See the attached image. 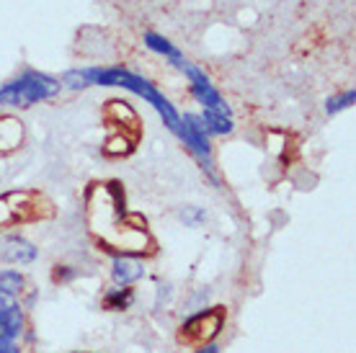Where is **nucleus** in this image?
Listing matches in <instances>:
<instances>
[{
    "mask_svg": "<svg viewBox=\"0 0 356 353\" xmlns=\"http://www.w3.org/2000/svg\"><path fill=\"white\" fill-rule=\"evenodd\" d=\"M83 75L88 80V85H116V88H124L129 93H134V96L145 98L163 116V124L168 126L170 132H181V116L176 114V108L170 106L168 98L158 93L155 85L147 83L145 78H140V75H134L129 70H122V67H88V70H83Z\"/></svg>",
    "mask_w": 356,
    "mask_h": 353,
    "instance_id": "obj_1",
    "label": "nucleus"
},
{
    "mask_svg": "<svg viewBox=\"0 0 356 353\" xmlns=\"http://www.w3.org/2000/svg\"><path fill=\"white\" fill-rule=\"evenodd\" d=\"M63 90V83L47 72L39 70H26L21 72L16 80L6 83L0 88V106H16V108H29L34 104L49 101Z\"/></svg>",
    "mask_w": 356,
    "mask_h": 353,
    "instance_id": "obj_2",
    "label": "nucleus"
},
{
    "mask_svg": "<svg viewBox=\"0 0 356 353\" xmlns=\"http://www.w3.org/2000/svg\"><path fill=\"white\" fill-rule=\"evenodd\" d=\"M173 65H176L178 70L188 78L191 93H194V98L207 108V111H217V114H230L232 116L230 106L225 104V98L220 96V90L209 83V78L204 75V70H199V67H194V65H188L186 60H176Z\"/></svg>",
    "mask_w": 356,
    "mask_h": 353,
    "instance_id": "obj_3",
    "label": "nucleus"
},
{
    "mask_svg": "<svg viewBox=\"0 0 356 353\" xmlns=\"http://www.w3.org/2000/svg\"><path fill=\"white\" fill-rule=\"evenodd\" d=\"M222 322H225V312L220 307L209 309V312H199V315H194L186 325L181 327V336L178 338H181V343L186 345H204L220 333Z\"/></svg>",
    "mask_w": 356,
    "mask_h": 353,
    "instance_id": "obj_4",
    "label": "nucleus"
},
{
    "mask_svg": "<svg viewBox=\"0 0 356 353\" xmlns=\"http://www.w3.org/2000/svg\"><path fill=\"white\" fill-rule=\"evenodd\" d=\"M178 137L184 140V145H186L188 150L194 152L196 158L204 163L202 168H204L207 173L212 176V181H214L212 150H209V134H207L202 119H199L196 114H184V119H181V132H178Z\"/></svg>",
    "mask_w": 356,
    "mask_h": 353,
    "instance_id": "obj_5",
    "label": "nucleus"
},
{
    "mask_svg": "<svg viewBox=\"0 0 356 353\" xmlns=\"http://www.w3.org/2000/svg\"><path fill=\"white\" fill-rule=\"evenodd\" d=\"M0 261L3 263H34L36 261V247L29 240L10 235L0 243Z\"/></svg>",
    "mask_w": 356,
    "mask_h": 353,
    "instance_id": "obj_6",
    "label": "nucleus"
},
{
    "mask_svg": "<svg viewBox=\"0 0 356 353\" xmlns=\"http://www.w3.org/2000/svg\"><path fill=\"white\" fill-rule=\"evenodd\" d=\"M114 281L122 284V286H129V284H134L137 279H143L145 276V268L143 263H137V261H132V258H116L114 261Z\"/></svg>",
    "mask_w": 356,
    "mask_h": 353,
    "instance_id": "obj_7",
    "label": "nucleus"
},
{
    "mask_svg": "<svg viewBox=\"0 0 356 353\" xmlns=\"http://www.w3.org/2000/svg\"><path fill=\"white\" fill-rule=\"evenodd\" d=\"M145 47H147V49H152L155 54H163V57H168L170 62L184 60L181 49H178L176 44H170L165 36L155 34V31H147V34H145Z\"/></svg>",
    "mask_w": 356,
    "mask_h": 353,
    "instance_id": "obj_8",
    "label": "nucleus"
},
{
    "mask_svg": "<svg viewBox=\"0 0 356 353\" xmlns=\"http://www.w3.org/2000/svg\"><path fill=\"white\" fill-rule=\"evenodd\" d=\"M202 124H204L207 134H217V137H222V134H230L232 132V116L230 114H217V111H202Z\"/></svg>",
    "mask_w": 356,
    "mask_h": 353,
    "instance_id": "obj_9",
    "label": "nucleus"
},
{
    "mask_svg": "<svg viewBox=\"0 0 356 353\" xmlns=\"http://www.w3.org/2000/svg\"><path fill=\"white\" fill-rule=\"evenodd\" d=\"M21 142V122L0 119V150H13Z\"/></svg>",
    "mask_w": 356,
    "mask_h": 353,
    "instance_id": "obj_10",
    "label": "nucleus"
},
{
    "mask_svg": "<svg viewBox=\"0 0 356 353\" xmlns=\"http://www.w3.org/2000/svg\"><path fill=\"white\" fill-rule=\"evenodd\" d=\"M354 101H356V90L348 88V90H343V93H339V96L328 98V101H325V111L333 116V114H339V111H343V108L354 106Z\"/></svg>",
    "mask_w": 356,
    "mask_h": 353,
    "instance_id": "obj_11",
    "label": "nucleus"
},
{
    "mask_svg": "<svg viewBox=\"0 0 356 353\" xmlns=\"http://www.w3.org/2000/svg\"><path fill=\"white\" fill-rule=\"evenodd\" d=\"M21 289H24V276L16 271H0V292L18 294Z\"/></svg>",
    "mask_w": 356,
    "mask_h": 353,
    "instance_id": "obj_12",
    "label": "nucleus"
},
{
    "mask_svg": "<svg viewBox=\"0 0 356 353\" xmlns=\"http://www.w3.org/2000/svg\"><path fill=\"white\" fill-rule=\"evenodd\" d=\"M108 307H114V309H124L129 302H132V292L129 289H116V292L108 294Z\"/></svg>",
    "mask_w": 356,
    "mask_h": 353,
    "instance_id": "obj_13",
    "label": "nucleus"
},
{
    "mask_svg": "<svg viewBox=\"0 0 356 353\" xmlns=\"http://www.w3.org/2000/svg\"><path fill=\"white\" fill-rule=\"evenodd\" d=\"M184 220H186L188 224H196V222L204 220V212H202V209H188V212L184 214Z\"/></svg>",
    "mask_w": 356,
    "mask_h": 353,
    "instance_id": "obj_14",
    "label": "nucleus"
},
{
    "mask_svg": "<svg viewBox=\"0 0 356 353\" xmlns=\"http://www.w3.org/2000/svg\"><path fill=\"white\" fill-rule=\"evenodd\" d=\"M196 353H217V345H207V348H202V351H196Z\"/></svg>",
    "mask_w": 356,
    "mask_h": 353,
    "instance_id": "obj_15",
    "label": "nucleus"
}]
</instances>
